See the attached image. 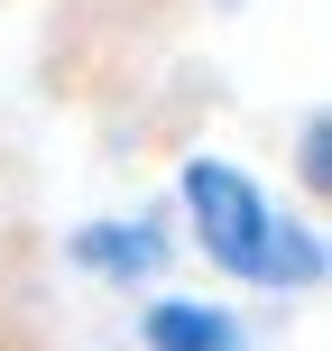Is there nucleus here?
<instances>
[{"label": "nucleus", "instance_id": "3", "mask_svg": "<svg viewBox=\"0 0 332 351\" xmlns=\"http://www.w3.org/2000/svg\"><path fill=\"white\" fill-rule=\"evenodd\" d=\"M139 342L148 351H249L240 315L231 305H203V296H157L139 315Z\"/></svg>", "mask_w": 332, "mask_h": 351}, {"label": "nucleus", "instance_id": "1", "mask_svg": "<svg viewBox=\"0 0 332 351\" xmlns=\"http://www.w3.org/2000/svg\"><path fill=\"white\" fill-rule=\"evenodd\" d=\"M175 204H185L203 259L231 268L240 287H268V296L323 287V231L286 222V213L259 194L249 167H231V158H185V167H175Z\"/></svg>", "mask_w": 332, "mask_h": 351}, {"label": "nucleus", "instance_id": "4", "mask_svg": "<svg viewBox=\"0 0 332 351\" xmlns=\"http://www.w3.org/2000/svg\"><path fill=\"white\" fill-rule=\"evenodd\" d=\"M296 176H305V194H332V111H305V130H296Z\"/></svg>", "mask_w": 332, "mask_h": 351}, {"label": "nucleus", "instance_id": "2", "mask_svg": "<svg viewBox=\"0 0 332 351\" xmlns=\"http://www.w3.org/2000/svg\"><path fill=\"white\" fill-rule=\"evenodd\" d=\"M65 259L92 268V278H111V287L157 278V268H166V222H148V213H120V222H74V231H65Z\"/></svg>", "mask_w": 332, "mask_h": 351}]
</instances>
